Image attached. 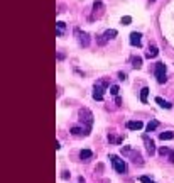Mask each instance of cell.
I'll return each mask as SVG.
<instances>
[{
    "mask_svg": "<svg viewBox=\"0 0 174 183\" xmlns=\"http://www.w3.org/2000/svg\"><path fill=\"white\" fill-rule=\"evenodd\" d=\"M80 122L85 124V136H88L91 132V126H93V114L90 112L88 108H81L80 110Z\"/></svg>",
    "mask_w": 174,
    "mask_h": 183,
    "instance_id": "cell-1",
    "label": "cell"
},
{
    "mask_svg": "<svg viewBox=\"0 0 174 183\" xmlns=\"http://www.w3.org/2000/svg\"><path fill=\"white\" fill-rule=\"evenodd\" d=\"M110 87V81L108 80H98L95 83V88H93V99L95 100H103V95H105V90Z\"/></svg>",
    "mask_w": 174,
    "mask_h": 183,
    "instance_id": "cell-2",
    "label": "cell"
},
{
    "mask_svg": "<svg viewBox=\"0 0 174 183\" xmlns=\"http://www.w3.org/2000/svg\"><path fill=\"white\" fill-rule=\"evenodd\" d=\"M110 161H112L113 168H115V171H117V173H125V171H127V164H125V161L120 160L118 156L112 154V156H110Z\"/></svg>",
    "mask_w": 174,
    "mask_h": 183,
    "instance_id": "cell-3",
    "label": "cell"
},
{
    "mask_svg": "<svg viewBox=\"0 0 174 183\" xmlns=\"http://www.w3.org/2000/svg\"><path fill=\"white\" fill-rule=\"evenodd\" d=\"M75 36L78 39V42H80V46H83V47L90 46V36L86 32H83L80 27H75Z\"/></svg>",
    "mask_w": 174,
    "mask_h": 183,
    "instance_id": "cell-4",
    "label": "cell"
},
{
    "mask_svg": "<svg viewBox=\"0 0 174 183\" xmlns=\"http://www.w3.org/2000/svg\"><path fill=\"white\" fill-rule=\"evenodd\" d=\"M154 75L159 83H166V65L164 63H157L154 68Z\"/></svg>",
    "mask_w": 174,
    "mask_h": 183,
    "instance_id": "cell-5",
    "label": "cell"
},
{
    "mask_svg": "<svg viewBox=\"0 0 174 183\" xmlns=\"http://www.w3.org/2000/svg\"><path fill=\"white\" fill-rule=\"evenodd\" d=\"M115 36H117V31H115V29H108V31H105L102 36H98V38H100L98 39V44H102V46H103L105 42L110 41V39H113Z\"/></svg>",
    "mask_w": 174,
    "mask_h": 183,
    "instance_id": "cell-6",
    "label": "cell"
},
{
    "mask_svg": "<svg viewBox=\"0 0 174 183\" xmlns=\"http://www.w3.org/2000/svg\"><path fill=\"white\" fill-rule=\"evenodd\" d=\"M103 2H102V0H96V2H95L93 4V14H91V20L95 19V17H96V19H98V17H102V14H103Z\"/></svg>",
    "mask_w": 174,
    "mask_h": 183,
    "instance_id": "cell-7",
    "label": "cell"
},
{
    "mask_svg": "<svg viewBox=\"0 0 174 183\" xmlns=\"http://www.w3.org/2000/svg\"><path fill=\"white\" fill-rule=\"evenodd\" d=\"M125 126H127L128 131H140L142 127H144V124L140 120H128Z\"/></svg>",
    "mask_w": 174,
    "mask_h": 183,
    "instance_id": "cell-8",
    "label": "cell"
},
{
    "mask_svg": "<svg viewBox=\"0 0 174 183\" xmlns=\"http://www.w3.org/2000/svg\"><path fill=\"white\" fill-rule=\"evenodd\" d=\"M140 41H142V34L140 32H132L130 34V44L132 46H140Z\"/></svg>",
    "mask_w": 174,
    "mask_h": 183,
    "instance_id": "cell-9",
    "label": "cell"
},
{
    "mask_svg": "<svg viewBox=\"0 0 174 183\" xmlns=\"http://www.w3.org/2000/svg\"><path fill=\"white\" fill-rule=\"evenodd\" d=\"M144 141H146V148H147V153L149 154H154L155 153V144H154V141L152 139H149V137H144Z\"/></svg>",
    "mask_w": 174,
    "mask_h": 183,
    "instance_id": "cell-10",
    "label": "cell"
},
{
    "mask_svg": "<svg viewBox=\"0 0 174 183\" xmlns=\"http://www.w3.org/2000/svg\"><path fill=\"white\" fill-rule=\"evenodd\" d=\"M159 139H161V141H169V139H174V132L173 131L161 132V134H159Z\"/></svg>",
    "mask_w": 174,
    "mask_h": 183,
    "instance_id": "cell-11",
    "label": "cell"
},
{
    "mask_svg": "<svg viewBox=\"0 0 174 183\" xmlns=\"http://www.w3.org/2000/svg\"><path fill=\"white\" fill-rule=\"evenodd\" d=\"M91 156H93V153L90 149H81V153H80V158L83 161H88V160H91Z\"/></svg>",
    "mask_w": 174,
    "mask_h": 183,
    "instance_id": "cell-12",
    "label": "cell"
},
{
    "mask_svg": "<svg viewBox=\"0 0 174 183\" xmlns=\"http://www.w3.org/2000/svg\"><path fill=\"white\" fill-rule=\"evenodd\" d=\"M157 54H159V49H157L155 46H151V47H149V51L146 53V58H149V59H151V58H155Z\"/></svg>",
    "mask_w": 174,
    "mask_h": 183,
    "instance_id": "cell-13",
    "label": "cell"
},
{
    "mask_svg": "<svg viewBox=\"0 0 174 183\" xmlns=\"http://www.w3.org/2000/svg\"><path fill=\"white\" fill-rule=\"evenodd\" d=\"M64 29H66V24L64 22H56V36H63L64 34Z\"/></svg>",
    "mask_w": 174,
    "mask_h": 183,
    "instance_id": "cell-14",
    "label": "cell"
},
{
    "mask_svg": "<svg viewBox=\"0 0 174 183\" xmlns=\"http://www.w3.org/2000/svg\"><path fill=\"white\" fill-rule=\"evenodd\" d=\"M155 103H159V105H161L162 108H171V107H173V105H171V103L167 102V100L161 99V97H155Z\"/></svg>",
    "mask_w": 174,
    "mask_h": 183,
    "instance_id": "cell-15",
    "label": "cell"
},
{
    "mask_svg": "<svg viewBox=\"0 0 174 183\" xmlns=\"http://www.w3.org/2000/svg\"><path fill=\"white\" fill-rule=\"evenodd\" d=\"M147 97H149V88H147V87H144V88L140 90V102L146 103L147 102Z\"/></svg>",
    "mask_w": 174,
    "mask_h": 183,
    "instance_id": "cell-16",
    "label": "cell"
},
{
    "mask_svg": "<svg viewBox=\"0 0 174 183\" xmlns=\"http://www.w3.org/2000/svg\"><path fill=\"white\" fill-rule=\"evenodd\" d=\"M71 134L73 136H85V131H83V127H71Z\"/></svg>",
    "mask_w": 174,
    "mask_h": 183,
    "instance_id": "cell-17",
    "label": "cell"
},
{
    "mask_svg": "<svg viewBox=\"0 0 174 183\" xmlns=\"http://www.w3.org/2000/svg\"><path fill=\"white\" fill-rule=\"evenodd\" d=\"M132 66L139 70V68L142 66V58H139V56H134V58H132Z\"/></svg>",
    "mask_w": 174,
    "mask_h": 183,
    "instance_id": "cell-18",
    "label": "cell"
},
{
    "mask_svg": "<svg viewBox=\"0 0 174 183\" xmlns=\"http://www.w3.org/2000/svg\"><path fill=\"white\" fill-rule=\"evenodd\" d=\"M157 126H159V122L157 120H151L149 124H147V132H152L154 129H157Z\"/></svg>",
    "mask_w": 174,
    "mask_h": 183,
    "instance_id": "cell-19",
    "label": "cell"
},
{
    "mask_svg": "<svg viewBox=\"0 0 174 183\" xmlns=\"http://www.w3.org/2000/svg\"><path fill=\"white\" fill-rule=\"evenodd\" d=\"M132 22V17H128V15H125V17H122V24L123 26H128V24Z\"/></svg>",
    "mask_w": 174,
    "mask_h": 183,
    "instance_id": "cell-20",
    "label": "cell"
},
{
    "mask_svg": "<svg viewBox=\"0 0 174 183\" xmlns=\"http://www.w3.org/2000/svg\"><path fill=\"white\" fill-rule=\"evenodd\" d=\"M110 93L112 95H118V87L117 85H112V87H110Z\"/></svg>",
    "mask_w": 174,
    "mask_h": 183,
    "instance_id": "cell-21",
    "label": "cell"
},
{
    "mask_svg": "<svg viewBox=\"0 0 174 183\" xmlns=\"http://www.w3.org/2000/svg\"><path fill=\"white\" fill-rule=\"evenodd\" d=\"M169 153H171V151L167 149V148H161V149H159V154L161 156H166V154H169Z\"/></svg>",
    "mask_w": 174,
    "mask_h": 183,
    "instance_id": "cell-22",
    "label": "cell"
},
{
    "mask_svg": "<svg viewBox=\"0 0 174 183\" xmlns=\"http://www.w3.org/2000/svg\"><path fill=\"white\" fill-rule=\"evenodd\" d=\"M139 180H140L142 183H155V181H152V180L149 178V176H140V178H139Z\"/></svg>",
    "mask_w": 174,
    "mask_h": 183,
    "instance_id": "cell-23",
    "label": "cell"
},
{
    "mask_svg": "<svg viewBox=\"0 0 174 183\" xmlns=\"http://www.w3.org/2000/svg\"><path fill=\"white\" fill-rule=\"evenodd\" d=\"M118 76H120V80H125V78H127V75H125V73H118Z\"/></svg>",
    "mask_w": 174,
    "mask_h": 183,
    "instance_id": "cell-24",
    "label": "cell"
},
{
    "mask_svg": "<svg viewBox=\"0 0 174 183\" xmlns=\"http://www.w3.org/2000/svg\"><path fill=\"white\" fill-rule=\"evenodd\" d=\"M169 161H171V163H174V153H169Z\"/></svg>",
    "mask_w": 174,
    "mask_h": 183,
    "instance_id": "cell-25",
    "label": "cell"
}]
</instances>
